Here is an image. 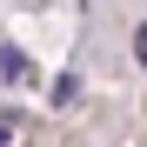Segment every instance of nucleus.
I'll use <instances>...</instances> for the list:
<instances>
[{"instance_id":"f257e3e1","label":"nucleus","mask_w":147,"mask_h":147,"mask_svg":"<svg viewBox=\"0 0 147 147\" xmlns=\"http://www.w3.org/2000/svg\"><path fill=\"white\" fill-rule=\"evenodd\" d=\"M0 74H7V80H27V54H20V47H0Z\"/></svg>"},{"instance_id":"f03ea898","label":"nucleus","mask_w":147,"mask_h":147,"mask_svg":"<svg viewBox=\"0 0 147 147\" xmlns=\"http://www.w3.org/2000/svg\"><path fill=\"white\" fill-rule=\"evenodd\" d=\"M134 54H140V60H147V20H140V34H134Z\"/></svg>"}]
</instances>
